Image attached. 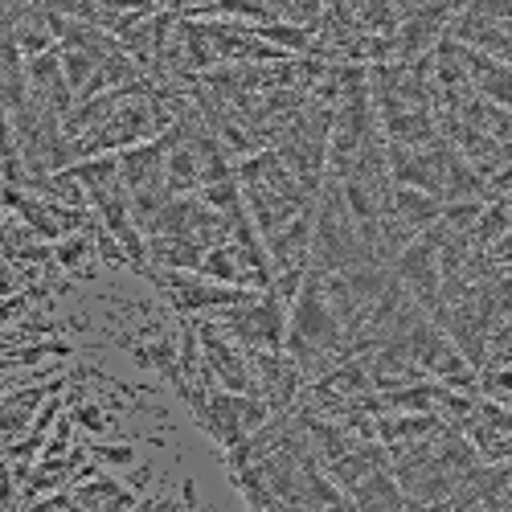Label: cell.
I'll use <instances>...</instances> for the list:
<instances>
[{"instance_id": "1", "label": "cell", "mask_w": 512, "mask_h": 512, "mask_svg": "<svg viewBox=\"0 0 512 512\" xmlns=\"http://www.w3.org/2000/svg\"><path fill=\"white\" fill-rule=\"evenodd\" d=\"M46 398V390H25V394H13L9 402H0V431L5 435H21L29 426V410Z\"/></svg>"}, {"instance_id": "2", "label": "cell", "mask_w": 512, "mask_h": 512, "mask_svg": "<svg viewBox=\"0 0 512 512\" xmlns=\"http://www.w3.org/2000/svg\"><path fill=\"white\" fill-rule=\"evenodd\" d=\"M62 17H82V21H95V0H41Z\"/></svg>"}, {"instance_id": "3", "label": "cell", "mask_w": 512, "mask_h": 512, "mask_svg": "<svg viewBox=\"0 0 512 512\" xmlns=\"http://www.w3.org/2000/svg\"><path fill=\"white\" fill-rule=\"evenodd\" d=\"M279 9L287 13V17H295V21H316V13H320V0H279Z\"/></svg>"}, {"instance_id": "4", "label": "cell", "mask_w": 512, "mask_h": 512, "mask_svg": "<svg viewBox=\"0 0 512 512\" xmlns=\"http://www.w3.org/2000/svg\"><path fill=\"white\" fill-rule=\"evenodd\" d=\"M70 418H78L82 426H91V431H107V422H111V418L103 422V414H99L95 406H82V410H78V414H70Z\"/></svg>"}]
</instances>
